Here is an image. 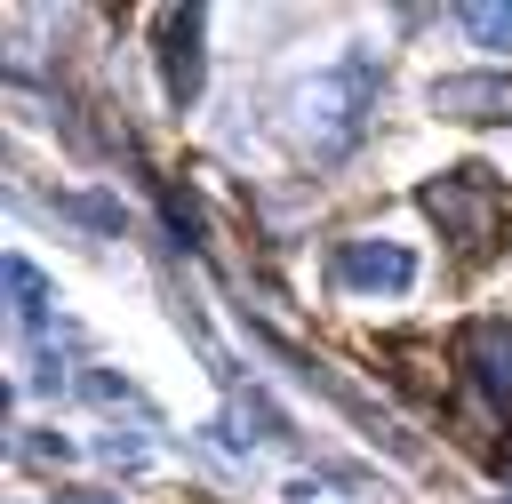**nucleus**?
Here are the masks:
<instances>
[{
	"mask_svg": "<svg viewBox=\"0 0 512 504\" xmlns=\"http://www.w3.org/2000/svg\"><path fill=\"white\" fill-rule=\"evenodd\" d=\"M464 368H472V384L512 416V320H472V328H464Z\"/></svg>",
	"mask_w": 512,
	"mask_h": 504,
	"instance_id": "5",
	"label": "nucleus"
},
{
	"mask_svg": "<svg viewBox=\"0 0 512 504\" xmlns=\"http://www.w3.org/2000/svg\"><path fill=\"white\" fill-rule=\"evenodd\" d=\"M160 216H168V232H176L184 248H200V208H192V192H176V184H160Z\"/></svg>",
	"mask_w": 512,
	"mask_h": 504,
	"instance_id": "9",
	"label": "nucleus"
},
{
	"mask_svg": "<svg viewBox=\"0 0 512 504\" xmlns=\"http://www.w3.org/2000/svg\"><path fill=\"white\" fill-rule=\"evenodd\" d=\"M456 24H464L480 48H504V56H512V0H464Z\"/></svg>",
	"mask_w": 512,
	"mask_h": 504,
	"instance_id": "7",
	"label": "nucleus"
},
{
	"mask_svg": "<svg viewBox=\"0 0 512 504\" xmlns=\"http://www.w3.org/2000/svg\"><path fill=\"white\" fill-rule=\"evenodd\" d=\"M424 208L440 216V232L456 248H488V224H496L504 192H496L488 168H440V184H424Z\"/></svg>",
	"mask_w": 512,
	"mask_h": 504,
	"instance_id": "2",
	"label": "nucleus"
},
{
	"mask_svg": "<svg viewBox=\"0 0 512 504\" xmlns=\"http://www.w3.org/2000/svg\"><path fill=\"white\" fill-rule=\"evenodd\" d=\"M432 112H440V120H512V88H504L496 72L432 80Z\"/></svg>",
	"mask_w": 512,
	"mask_h": 504,
	"instance_id": "6",
	"label": "nucleus"
},
{
	"mask_svg": "<svg viewBox=\"0 0 512 504\" xmlns=\"http://www.w3.org/2000/svg\"><path fill=\"white\" fill-rule=\"evenodd\" d=\"M336 280H344V288H384V296H400V288H416V256H408L400 240H344V248H336Z\"/></svg>",
	"mask_w": 512,
	"mask_h": 504,
	"instance_id": "4",
	"label": "nucleus"
},
{
	"mask_svg": "<svg viewBox=\"0 0 512 504\" xmlns=\"http://www.w3.org/2000/svg\"><path fill=\"white\" fill-rule=\"evenodd\" d=\"M8 296H16V320H24V328L48 320V280H40L32 256H8Z\"/></svg>",
	"mask_w": 512,
	"mask_h": 504,
	"instance_id": "8",
	"label": "nucleus"
},
{
	"mask_svg": "<svg viewBox=\"0 0 512 504\" xmlns=\"http://www.w3.org/2000/svg\"><path fill=\"white\" fill-rule=\"evenodd\" d=\"M200 40H208V16H200V8H168V16H160V88H168L176 112L200 96V64H208Z\"/></svg>",
	"mask_w": 512,
	"mask_h": 504,
	"instance_id": "3",
	"label": "nucleus"
},
{
	"mask_svg": "<svg viewBox=\"0 0 512 504\" xmlns=\"http://www.w3.org/2000/svg\"><path fill=\"white\" fill-rule=\"evenodd\" d=\"M504 504H512V496H504Z\"/></svg>",
	"mask_w": 512,
	"mask_h": 504,
	"instance_id": "10",
	"label": "nucleus"
},
{
	"mask_svg": "<svg viewBox=\"0 0 512 504\" xmlns=\"http://www.w3.org/2000/svg\"><path fill=\"white\" fill-rule=\"evenodd\" d=\"M376 88H384V72H376L368 56H344L336 72H320V80L304 88V152H312V160H344V152L360 144L368 112H376Z\"/></svg>",
	"mask_w": 512,
	"mask_h": 504,
	"instance_id": "1",
	"label": "nucleus"
}]
</instances>
